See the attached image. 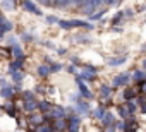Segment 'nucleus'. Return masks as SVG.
Wrapping results in <instances>:
<instances>
[{"label": "nucleus", "instance_id": "f257e3e1", "mask_svg": "<svg viewBox=\"0 0 146 132\" xmlns=\"http://www.w3.org/2000/svg\"><path fill=\"white\" fill-rule=\"evenodd\" d=\"M58 24H60V28H64V29H70V28H86V29H91L93 28V24L91 22H86V21H58Z\"/></svg>", "mask_w": 146, "mask_h": 132}, {"label": "nucleus", "instance_id": "f03ea898", "mask_svg": "<svg viewBox=\"0 0 146 132\" xmlns=\"http://www.w3.org/2000/svg\"><path fill=\"white\" fill-rule=\"evenodd\" d=\"M21 4H23V7H24L28 12H31V14H35V16H41V11H40V9L31 2V0H23Z\"/></svg>", "mask_w": 146, "mask_h": 132}, {"label": "nucleus", "instance_id": "7ed1b4c3", "mask_svg": "<svg viewBox=\"0 0 146 132\" xmlns=\"http://www.w3.org/2000/svg\"><path fill=\"white\" fill-rule=\"evenodd\" d=\"M103 123H105V129H115V120H113V115L112 113H108V112H105V115H103Z\"/></svg>", "mask_w": 146, "mask_h": 132}, {"label": "nucleus", "instance_id": "20e7f679", "mask_svg": "<svg viewBox=\"0 0 146 132\" xmlns=\"http://www.w3.org/2000/svg\"><path fill=\"white\" fill-rule=\"evenodd\" d=\"M129 79H131V77H129L127 74H119V76L113 77V86H117V88H119V86H125V84L129 82Z\"/></svg>", "mask_w": 146, "mask_h": 132}, {"label": "nucleus", "instance_id": "39448f33", "mask_svg": "<svg viewBox=\"0 0 146 132\" xmlns=\"http://www.w3.org/2000/svg\"><path fill=\"white\" fill-rule=\"evenodd\" d=\"M53 5L58 7V9H67V7L76 5V2L74 0H53Z\"/></svg>", "mask_w": 146, "mask_h": 132}, {"label": "nucleus", "instance_id": "423d86ee", "mask_svg": "<svg viewBox=\"0 0 146 132\" xmlns=\"http://www.w3.org/2000/svg\"><path fill=\"white\" fill-rule=\"evenodd\" d=\"M48 112H50L48 115H50L52 118H62V117H65V112H64V110H62L60 106H55V108H50Z\"/></svg>", "mask_w": 146, "mask_h": 132}, {"label": "nucleus", "instance_id": "0eeeda50", "mask_svg": "<svg viewBox=\"0 0 146 132\" xmlns=\"http://www.w3.org/2000/svg\"><path fill=\"white\" fill-rule=\"evenodd\" d=\"M78 86H79V91H81V94H83L84 98H93V96H91V91L84 86V82H81L79 77H78Z\"/></svg>", "mask_w": 146, "mask_h": 132}, {"label": "nucleus", "instance_id": "6e6552de", "mask_svg": "<svg viewBox=\"0 0 146 132\" xmlns=\"http://www.w3.org/2000/svg\"><path fill=\"white\" fill-rule=\"evenodd\" d=\"M69 123H70V125H67L69 130H79V118L78 117H69Z\"/></svg>", "mask_w": 146, "mask_h": 132}, {"label": "nucleus", "instance_id": "1a4fd4ad", "mask_svg": "<svg viewBox=\"0 0 146 132\" xmlns=\"http://www.w3.org/2000/svg\"><path fill=\"white\" fill-rule=\"evenodd\" d=\"M36 108H38V103L35 101V98L33 100H24V110L26 112H33Z\"/></svg>", "mask_w": 146, "mask_h": 132}, {"label": "nucleus", "instance_id": "9d476101", "mask_svg": "<svg viewBox=\"0 0 146 132\" xmlns=\"http://www.w3.org/2000/svg\"><path fill=\"white\" fill-rule=\"evenodd\" d=\"M12 94H14V88L12 86H4L2 88V91H0V96H4V98H12Z\"/></svg>", "mask_w": 146, "mask_h": 132}, {"label": "nucleus", "instance_id": "9b49d317", "mask_svg": "<svg viewBox=\"0 0 146 132\" xmlns=\"http://www.w3.org/2000/svg\"><path fill=\"white\" fill-rule=\"evenodd\" d=\"M23 63H24V58H17L16 62H12V63H11V67H9V72L12 74L14 71H19V69L23 67Z\"/></svg>", "mask_w": 146, "mask_h": 132}, {"label": "nucleus", "instance_id": "f8f14e48", "mask_svg": "<svg viewBox=\"0 0 146 132\" xmlns=\"http://www.w3.org/2000/svg\"><path fill=\"white\" fill-rule=\"evenodd\" d=\"M12 53H14V57L16 58H26L24 57V51H23V48L16 43V45H12Z\"/></svg>", "mask_w": 146, "mask_h": 132}, {"label": "nucleus", "instance_id": "ddd939ff", "mask_svg": "<svg viewBox=\"0 0 146 132\" xmlns=\"http://www.w3.org/2000/svg\"><path fill=\"white\" fill-rule=\"evenodd\" d=\"M127 60V57L125 55H120V57H117V58H108V63L110 65H120V63H124Z\"/></svg>", "mask_w": 146, "mask_h": 132}, {"label": "nucleus", "instance_id": "4468645a", "mask_svg": "<svg viewBox=\"0 0 146 132\" xmlns=\"http://www.w3.org/2000/svg\"><path fill=\"white\" fill-rule=\"evenodd\" d=\"M100 94H102L103 98H110V96H112V88H110V86H105V84H103V86L100 88Z\"/></svg>", "mask_w": 146, "mask_h": 132}, {"label": "nucleus", "instance_id": "2eb2a0df", "mask_svg": "<svg viewBox=\"0 0 146 132\" xmlns=\"http://www.w3.org/2000/svg\"><path fill=\"white\" fill-rule=\"evenodd\" d=\"M122 98H124V100H132V98H136V91L131 89V88H127V89L122 93Z\"/></svg>", "mask_w": 146, "mask_h": 132}, {"label": "nucleus", "instance_id": "dca6fc26", "mask_svg": "<svg viewBox=\"0 0 146 132\" xmlns=\"http://www.w3.org/2000/svg\"><path fill=\"white\" fill-rule=\"evenodd\" d=\"M88 110H90V105H88V103H84V101H79V103H78V112H79V113H84V115H86Z\"/></svg>", "mask_w": 146, "mask_h": 132}, {"label": "nucleus", "instance_id": "f3484780", "mask_svg": "<svg viewBox=\"0 0 146 132\" xmlns=\"http://www.w3.org/2000/svg\"><path fill=\"white\" fill-rule=\"evenodd\" d=\"M38 74L41 77H46L50 74V67H46V65H40V67H38Z\"/></svg>", "mask_w": 146, "mask_h": 132}, {"label": "nucleus", "instance_id": "a211bd4d", "mask_svg": "<svg viewBox=\"0 0 146 132\" xmlns=\"http://www.w3.org/2000/svg\"><path fill=\"white\" fill-rule=\"evenodd\" d=\"M95 77H96V74H90V72H86V71H83L81 76H79V79H84V81H93Z\"/></svg>", "mask_w": 146, "mask_h": 132}, {"label": "nucleus", "instance_id": "6ab92c4d", "mask_svg": "<svg viewBox=\"0 0 146 132\" xmlns=\"http://www.w3.org/2000/svg\"><path fill=\"white\" fill-rule=\"evenodd\" d=\"M132 77H134V81H136V82H139V81H144V79H146V74H144L143 71H136Z\"/></svg>", "mask_w": 146, "mask_h": 132}, {"label": "nucleus", "instance_id": "aec40b11", "mask_svg": "<svg viewBox=\"0 0 146 132\" xmlns=\"http://www.w3.org/2000/svg\"><path fill=\"white\" fill-rule=\"evenodd\" d=\"M29 122H31V123H43L45 118H43L41 115H31V117H29Z\"/></svg>", "mask_w": 146, "mask_h": 132}, {"label": "nucleus", "instance_id": "412c9836", "mask_svg": "<svg viewBox=\"0 0 146 132\" xmlns=\"http://www.w3.org/2000/svg\"><path fill=\"white\" fill-rule=\"evenodd\" d=\"M119 115H120L122 118H127V117L131 115V112L127 110V106H119Z\"/></svg>", "mask_w": 146, "mask_h": 132}, {"label": "nucleus", "instance_id": "4be33fe9", "mask_svg": "<svg viewBox=\"0 0 146 132\" xmlns=\"http://www.w3.org/2000/svg\"><path fill=\"white\" fill-rule=\"evenodd\" d=\"M62 129H65V122L58 118V120L53 123V130H62Z\"/></svg>", "mask_w": 146, "mask_h": 132}, {"label": "nucleus", "instance_id": "5701e85b", "mask_svg": "<svg viewBox=\"0 0 146 132\" xmlns=\"http://www.w3.org/2000/svg\"><path fill=\"white\" fill-rule=\"evenodd\" d=\"M23 77H24V74H23V72H17V71H14V72H12V79H14V82H21V81H23Z\"/></svg>", "mask_w": 146, "mask_h": 132}, {"label": "nucleus", "instance_id": "b1692460", "mask_svg": "<svg viewBox=\"0 0 146 132\" xmlns=\"http://www.w3.org/2000/svg\"><path fill=\"white\" fill-rule=\"evenodd\" d=\"M103 115H105V108H102V106H98L93 112V117H96V118H103Z\"/></svg>", "mask_w": 146, "mask_h": 132}, {"label": "nucleus", "instance_id": "393cba45", "mask_svg": "<svg viewBox=\"0 0 146 132\" xmlns=\"http://www.w3.org/2000/svg\"><path fill=\"white\" fill-rule=\"evenodd\" d=\"M38 108H40L41 112H48L52 106H50V103H46V101H40V103H38Z\"/></svg>", "mask_w": 146, "mask_h": 132}, {"label": "nucleus", "instance_id": "a878e982", "mask_svg": "<svg viewBox=\"0 0 146 132\" xmlns=\"http://www.w3.org/2000/svg\"><path fill=\"white\" fill-rule=\"evenodd\" d=\"M2 5H4L5 9H14V5H16V0H4V2H2Z\"/></svg>", "mask_w": 146, "mask_h": 132}, {"label": "nucleus", "instance_id": "bb28decb", "mask_svg": "<svg viewBox=\"0 0 146 132\" xmlns=\"http://www.w3.org/2000/svg\"><path fill=\"white\" fill-rule=\"evenodd\" d=\"M125 106H127V110H129L131 113H134V112H136V105H134L131 100H127V105H125Z\"/></svg>", "mask_w": 146, "mask_h": 132}, {"label": "nucleus", "instance_id": "cd10ccee", "mask_svg": "<svg viewBox=\"0 0 146 132\" xmlns=\"http://www.w3.org/2000/svg\"><path fill=\"white\" fill-rule=\"evenodd\" d=\"M33 98H35V94L31 91H24L23 93V100H33Z\"/></svg>", "mask_w": 146, "mask_h": 132}, {"label": "nucleus", "instance_id": "c85d7f7f", "mask_svg": "<svg viewBox=\"0 0 146 132\" xmlns=\"http://www.w3.org/2000/svg\"><path fill=\"white\" fill-rule=\"evenodd\" d=\"M60 69H62V65H60V63H53L52 67H50V72H58Z\"/></svg>", "mask_w": 146, "mask_h": 132}, {"label": "nucleus", "instance_id": "c756f323", "mask_svg": "<svg viewBox=\"0 0 146 132\" xmlns=\"http://www.w3.org/2000/svg\"><path fill=\"white\" fill-rule=\"evenodd\" d=\"M103 14H105V11H100V12L93 14V16H91V19H93V21H96V19H102V17H103Z\"/></svg>", "mask_w": 146, "mask_h": 132}, {"label": "nucleus", "instance_id": "7c9ffc66", "mask_svg": "<svg viewBox=\"0 0 146 132\" xmlns=\"http://www.w3.org/2000/svg\"><path fill=\"white\" fill-rule=\"evenodd\" d=\"M7 113H9L11 117H16V115H17V112H16V106H9V108H7Z\"/></svg>", "mask_w": 146, "mask_h": 132}, {"label": "nucleus", "instance_id": "2f4dec72", "mask_svg": "<svg viewBox=\"0 0 146 132\" xmlns=\"http://www.w3.org/2000/svg\"><path fill=\"white\" fill-rule=\"evenodd\" d=\"M103 2H105L107 5H119L120 0H103Z\"/></svg>", "mask_w": 146, "mask_h": 132}, {"label": "nucleus", "instance_id": "473e14b6", "mask_svg": "<svg viewBox=\"0 0 146 132\" xmlns=\"http://www.w3.org/2000/svg\"><path fill=\"white\" fill-rule=\"evenodd\" d=\"M83 71H86V72H90V74H96V71H98V69H95V67H90V65H86V67H84Z\"/></svg>", "mask_w": 146, "mask_h": 132}, {"label": "nucleus", "instance_id": "72a5a7b5", "mask_svg": "<svg viewBox=\"0 0 146 132\" xmlns=\"http://www.w3.org/2000/svg\"><path fill=\"white\" fill-rule=\"evenodd\" d=\"M74 2H76V5H79V7H84L90 0H74Z\"/></svg>", "mask_w": 146, "mask_h": 132}, {"label": "nucleus", "instance_id": "f704fd0d", "mask_svg": "<svg viewBox=\"0 0 146 132\" xmlns=\"http://www.w3.org/2000/svg\"><path fill=\"white\" fill-rule=\"evenodd\" d=\"M122 17H124V12H119V14H117V16L113 17V24H117V22H119V21H120Z\"/></svg>", "mask_w": 146, "mask_h": 132}, {"label": "nucleus", "instance_id": "c9c22d12", "mask_svg": "<svg viewBox=\"0 0 146 132\" xmlns=\"http://www.w3.org/2000/svg\"><path fill=\"white\" fill-rule=\"evenodd\" d=\"M139 103H141V112L146 113V100H139Z\"/></svg>", "mask_w": 146, "mask_h": 132}, {"label": "nucleus", "instance_id": "e433bc0d", "mask_svg": "<svg viewBox=\"0 0 146 132\" xmlns=\"http://www.w3.org/2000/svg\"><path fill=\"white\" fill-rule=\"evenodd\" d=\"M115 129H120V130H125V129H127V125H125V122H119V125H117Z\"/></svg>", "mask_w": 146, "mask_h": 132}, {"label": "nucleus", "instance_id": "4c0bfd02", "mask_svg": "<svg viewBox=\"0 0 146 132\" xmlns=\"http://www.w3.org/2000/svg\"><path fill=\"white\" fill-rule=\"evenodd\" d=\"M0 86H2V88L7 86V81H5V79H0Z\"/></svg>", "mask_w": 146, "mask_h": 132}, {"label": "nucleus", "instance_id": "58836bf2", "mask_svg": "<svg viewBox=\"0 0 146 132\" xmlns=\"http://www.w3.org/2000/svg\"><path fill=\"white\" fill-rule=\"evenodd\" d=\"M48 22H58V19H55V17H48Z\"/></svg>", "mask_w": 146, "mask_h": 132}, {"label": "nucleus", "instance_id": "ea45409f", "mask_svg": "<svg viewBox=\"0 0 146 132\" xmlns=\"http://www.w3.org/2000/svg\"><path fill=\"white\" fill-rule=\"evenodd\" d=\"M4 21H5V17H4L2 14H0V22H4Z\"/></svg>", "mask_w": 146, "mask_h": 132}, {"label": "nucleus", "instance_id": "a19ab883", "mask_svg": "<svg viewBox=\"0 0 146 132\" xmlns=\"http://www.w3.org/2000/svg\"><path fill=\"white\" fill-rule=\"evenodd\" d=\"M143 67H144V69H146V60H144V62H143Z\"/></svg>", "mask_w": 146, "mask_h": 132}, {"label": "nucleus", "instance_id": "79ce46f5", "mask_svg": "<svg viewBox=\"0 0 146 132\" xmlns=\"http://www.w3.org/2000/svg\"><path fill=\"white\" fill-rule=\"evenodd\" d=\"M0 110H2V108H0Z\"/></svg>", "mask_w": 146, "mask_h": 132}]
</instances>
